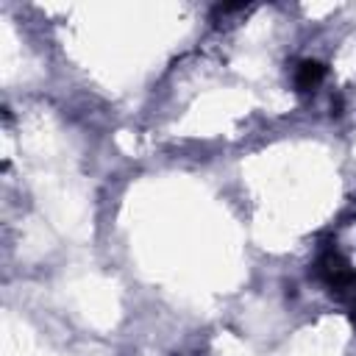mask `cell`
I'll use <instances>...</instances> for the list:
<instances>
[{
  "instance_id": "6da1fadb",
  "label": "cell",
  "mask_w": 356,
  "mask_h": 356,
  "mask_svg": "<svg viewBox=\"0 0 356 356\" xmlns=\"http://www.w3.org/2000/svg\"><path fill=\"white\" fill-rule=\"evenodd\" d=\"M323 75H325V67H323V64H317V61H303V64L298 67V72H295V83H298L300 89H314V86L323 81Z\"/></svg>"
},
{
  "instance_id": "7a4b0ae2",
  "label": "cell",
  "mask_w": 356,
  "mask_h": 356,
  "mask_svg": "<svg viewBox=\"0 0 356 356\" xmlns=\"http://www.w3.org/2000/svg\"><path fill=\"white\" fill-rule=\"evenodd\" d=\"M353 317H356V303H353Z\"/></svg>"
}]
</instances>
